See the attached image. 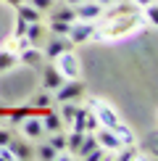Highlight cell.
Masks as SVG:
<instances>
[{
    "mask_svg": "<svg viewBox=\"0 0 158 161\" xmlns=\"http://www.w3.org/2000/svg\"><path fill=\"white\" fill-rule=\"evenodd\" d=\"M53 64H55V69L63 74V79H79V74H82L79 56L74 50H63L58 58H53Z\"/></svg>",
    "mask_w": 158,
    "mask_h": 161,
    "instance_id": "cell-3",
    "label": "cell"
},
{
    "mask_svg": "<svg viewBox=\"0 0 158 161\" xmlns=\"http://www.w3.org/2000/svg\"><path fill=\"white\" fill-rule=\"evenodd\" d=\"M71 130H76V132H95L97 127V119H95V114H92L90 106H76V114H74V119H71Z\"/></svg>",
    "mask_w": 158,
    "mask_h": 161,
    "instance_id": "cell-4",
    "label": "cell"
},
{
    "mask_svg": "<svg viewBox=\"0 0 158 161\" xmlns=\"http://www.w3.org/2000/svg\"><path fill=\"white\" fill-rule=\"evenodd\" d=\"M92 135H95L97 145H100V148H105L108 153H116L118 148H121V140H118V137L113 135V130H108V127H97Z\"/></svg>",
    "mask_w": 158,
    "mask_h": 161,
    "instance_id": "cell-7",
    "label": "cell"
},
{
    "mask_svg": "<svg viewBox=\"0 0 158 161\" xmlns=\"http://www.w3.org/2000/svg\"><path fill=\"white\" fill-rule=\"evenodd\" d=\"M61 85H63V74L55 69V64H45L42 66V87L53 92V90H58Z\"/></svg>",
    "mask_w": 158,
    "mask_h": 161,
    "instance_id": "cell-11",
    "label": "cell"
},
{
    "mask_svg": "<svg viewBox=\"0 0 158 161\" xmlns=\"http://www.w3.org/2000/svg\"><path fill=\"white\" fill-rule=\"evenodd\" d=\"M8 108H11V106H5V103H0V119H5V116H8Z\"/></svg>",
    "mask_w": 158,
    "mask_h": 161,
    "instance_id": "cell-34",
    "label": "cell"
},
{
    "mask_svg": "<svg viewBox=\"0 0 158 161\" xmlns=\"http://www.w3.org/2000/svg\"><path fill=\"white\" fill-rule=\"evenodd\" d=\"M74 114H76V103H61V114H58V116L63 119V124H71Z\"/></svg>",
    "mask_w": 158,
    "mask_h": 161,
    "instance_id": "cell-27",
    "label": "cell"
},
{
    "mask_svg": "<svg viewBox=\"0 0 158 161\" xmlns=\"http://www.w3.org/2000/svg\"><path fill=\"white\" fill-rule=\"evenodd\" d=\"M95 32H97V26L92 24V21H71V29H69V40L74 45H82V42H90L92 37H95Z\"/></svg>",
    "mask_w": 158,
    "mask_h": 161,
    "instance_id": "cell-6",
    "label": "cell"
},
{
    "mask_svg": "<svg viewBox=\"0 0 158 161\" xmlns=\"http://www.w3.org/2000/svg\"><path fill=\"white\" fill-rule=\"evenodd\" d=\"M142 21H145V19L137 16V13H127V16H121V19H108L103 29L95 32V37H100V40H118V37H127V35H132L134 29H140Z\"/></svg>",
    "mask_w": 158,
    "mask_h": 161,
    "instance_id": "cell-1",
    "label": "cell"
},
{
    "mask_svg": "<svg viewBox=\"0 0 158 161\" xmlns=\"http://www.w3.org/2000/svg\"><path fill=\"white\" fill-rule=\"evenodd\" d=\"M111 130H113V135L121 140V145H132V143H134V132H132L127 124H121V119H118V122L111 127Z\"/></svg>",
    "mask_w": 158,
    "mask_h": 161,
    "instance_id": "cell-18",
    "label": "cell"
},
{
    "mask_svg": "<svg viewBox=\"0 0 158 161\" xmlns=\"http://www.w3.org/2000/svg\"><path fill=\"white\" fill-rule=\"evenodd\" d=\"M61 153H63V151H55L50 143H42V145L34 151V156H37L40 161H58V158H61Z\"/></svg>",
    "mask_w": 158,
    "mask_h": 161,
    "instance_id": "cell-19",
    "label": "cell"
},
{
    "mask_svg": "<svg viewBox=\"0 0 158 161\" xmlns=\"http://www.w3.org/2000/svg\"><path fill=\"white\" fill-rule=\"evenodd\" d=\"M74 11H76V19H79V21H95V19H100L103 5H97L95 0H84V3L74 5Z\"/></svg>",
    "mask_w": 158,
    "mask_h": 161,
    "instance_id": "cell-9",
    "label": "cell"
},
{
    "mask_svg": "<svg viewBox=\"0 0 158 161\" xmlns=\"http://www.w3.org/2000/svg\"><path fill=\"white\" fill-rule=\"evenodd\" d=\"M82 137H84V132H76V130H71L69 135H66V151H71V158H74V151L79 148Z\"/></svg>",
    "mask_w": 158,
    "mask_h": 161,
    "instance_id": "cell-24",
    "label": "cell"
},
{
    "mask_svg": "<svg viewBox=\"0 0 158 161\" xmlns=\"http://www.w3.org/2000/svg\"><path fill=\"white\" fill-rule=\"evenodd\" d=\"M18 61L24 66H29V69H40L42 66V48H34V45H29V48H24L21 53H16Z\"/></svg>",
    "mask_w": 158,
    "mask_h": 161,
    "instance_id": "cell-12",
    "label": "cell"
},
{
    "mask_svg": "<svg viewBox=\"0 0 158 161\" xmlns=\"http://www.w3.org/2000/svg\"><path fill=\"white\" fill-rule=\"evenodd\" d=\"M29 45H32V42H29L24 35H21V37H13V50H16V53H21L24 48H29Z\"/></svg>",
    "mask_w": 158,
    "mask_h": 161,
    "instance_id": "cell-30",
    "label": "cell"
},
{
    "mask_svg": "<svg viewBox=\"0 0 158 161\" xmlns=\"http://www.w3.org/2000/svg\"><path fill=\"white\" fill-rule=\"evenodd\" d=\"M50 13V19H55V21H76V11H74V5H63V8H55V5H53V8L48 11Z\"/></svg>",
    "mask_w": 158,
    "mask_h": 161,
    "instance_id": "cell-17",
    "label": "cell"
},
{
    "mask_svg": "<svg viewBox=\"0 0 158 161\" xmlns=\"http://www.w3.org/2000/svg\"><path fill=\"white\" fill-rule=\"evenodd\" d=\"M145 21H148L150 26H155L158 24V11H155V3H148V5H145Z\"/></svg>",
    "mask_w": 158,
    "mask_h": 161,
    "instance_id": "cell-28",
    "label": "cell"
},
{
    "mask_svg": "<svg viewBox=\"0 0 158 161\" xmlns=\"http://www.w3.org/2000/svg\"><path fill=\"white\" fill-rule=\"evenodd\" d=\"M48 143H50L55 151H66V132H63V130H58V132H50Z\"/></svg>",
    "mask_w": 158,
    "mask_h": 161,
    "instance_id": "cell-25",
    "label": "cell"
},
{
    "mask_svg": "<svg viewBox=\"0 0 158 161\" xmlns=\"http://www.w3.org/2000/svg\"><path fill=\"white\" fill-rule=\"evenodd\" d=\"M29 114H32V106H13V108H8V116H5V119H11V124L18 127Z\"/></svg>",
    "mask_w": 158,
    "mask_h": 161,
    "instance_id": "cell-21",
    "label": "cell"
},
{
    "mask_svg": "<svg viewBox=\"0 0 158 161\" xmlns=\"http://www.w3.org/2000/svg\"><path fill=\"white\" fill-rule=\"evenodd\" d=\"M21 132H24V135L29 137V140H40V137L45 135V130H42V119H40L37 114L32 111L29 116H26L24 122H21Z\"/></svg>",
    "mask_w": 158,
    "mask_h": 161,
    "instance_id": "cell-10",
    "label": "cell"
},
{
    "mask_svg": "<svg viewBox=\"0 0 158 161\" xmlns=\"http://www.w3.org/2000/svg\"><path fill=\"white\" fill-rule=\"evenodd\" d=\"M26 26H29V21H24V19H16V29H13V37L26 35Z\"/></svg>",
    "mask_w": 158,
    "mask_h": 161,
    "instance_id": "cell-31",
    "label": "cell"
},
{
    "mask_svg": "<svg viewBox=\"0 0 158 161\" xmlns=\"http://www.w3.org/2000/svg\"><path fill=\"white\" fill-rule=\"evenodd\" d=\"M16 64H18V56L13 50H0V74L3 71H11Z\"/></svg>",
    "mask_w": 158,
    "mask_h": 161,
    "instance_id": "cell-22",
    "label": "cell"
},
{
    "mask_svg": "<svg viewBox=\"0 0 158 161\" xmlns=\"http://www.w3.org/2000/svg\"><path fill=\"white\" fill-rule=\"evenodd\" d=\"M50 32L53 35H63V37H69V29H71V24L69 21H55V19H50Z\"/></svg>",
    "mask_w": 158,
    "mask_h": 161,
    "instance_id": "cell-26",
    "label": "cell"
},
{
    "mask_svg": "<svg viewBox=\"0 0 158 161\" xmlns=\"http://www.w3.org/2000/svg\"><path fill=\"white\" fill-rule=\"evenodd\" d=\"M113 156H116L118 161H132V158H140V151H137L134 143H132V145H121V148H118Z\"/></svg>",
    "mask_w": 158,
    "mask_h": 161,
    "instance_id": "cell-23",
    "label": "cell"
},
{
    "mask_svg": "<svg viewBox=\"0 0 158 161\" xmlns=\"http://www.w3.org/2000/svg\"><path fill=\"white\" fill-rule=\"evenodd\" d=\"M26 3H29L32 8H37L40 13H48L53 5H55V0H26Z\"/></svg>",
    "mask_w": 158,
    "mask_h": 161,
    "instance_id": "cell-29",
    "label": "cell"
},
{
    "mask_svg": "<svg viewBox=\"0 0 158 161\" xmlns=\"http://www.w3.org/2000/svg\"><path fill=\"white\" fill-rule=\"evenodd\" d=\"M95 3H97V5H103V8H105V5H111V3H116V0H95Z\"/></svg>",
    "mask_w": 158,
    "mask_h": 161,
    "instance_id": "cell-36",
    "label": "cell"
},
{
    "mask_svg": "<svg viewBox=\"0 0 158 161\" xmlns=\"http://www.w3.org/2000/svg\"><path fill=\"white\" fill-rule=\"evenodd\" d=\"M13 137L11 130H0V145H8V140Z\"/></svg>",
    "mask_w": 158,
    "mask_h": 161,
    "instance_id": "cell-33",
    "label": "cell"
},
{
    "mask_svg": "<svg viewBox=\"0 0 158 161\" xmlns=\"http://www.w3.org/2000/svg\"><path fill=\"white\" fill-rule=\"evenodd\" d=\"M132 3H134V5H140V8H145L148 3H155V0H132Z\"/></svg>",
    "mask_w": 158,
    "mask_h": 161,
    "instance_id": "cell-35",
    "label": "cell"
},
{
    "mask_svg": "<svg viewBox=\"0 0 158 161\" xmlns=\"http://www.w3.org/2000/svg\"><path fill=\"white\" fill-rule=\"evenodd\" d=\"M8 148H11V153H13V158H32V156H34V151H32V145L29 143H26V140H18V137H11L8 140Z\"/></svg>",
    "mask_w": 158,
    "mask_h": 161,
    "instance_id": "cell-14",
    "label": "cell"
},
{
    "mask_svg": "<svg viewBox=\"0 0 158 161\" xmlns=\"http://www.w3.org/2000/svg\"><path fill=\"white\" fill-rule=\"evenodd\" d=\"M71 48H74V42H71L69 37H63V35H55L53 40H48V42H45V56H48L50 61H53V58H58L63 50H71Z\"/></svg>",
    "mask_w": 158,
    "mask_h": 161,
    "instance_id": "cell-8",
    "label": "cell"
},
{
    "mask_svg": "<svg viewBox=\"0 0 158 161\" xmlns=\"http://www.w3.org/2000/svg\"><path fill=\"white\" fill-rule=\"evenodd\" d=\"M90 108H92V114H95V119H97L100 127H108V130H111V127L118 122V114L111 108L108 103H103V100H97V98L90 100Z\"/></svg>",
    "mask_w": 158,
    "mask_h": 161,
    "instance_id": "cell-5",
    "label": "cell"
},
{
    "mask_svg": "<svg viewBox=\"0 0 158 161\" xmlns=\"http://www.w3.org/2000/svg\"><path fill=\"white\" fill-rule=\"evenodd\" d=\"M40 119H42V130L48 132H58V130H63V119L58 116V111H53V108H45V111H40Z\"/></svg>",
    "mask_w": 158,
    "mask_h": 161,
    "instance_id": "cell-13",
    "label": "cell"
},
{
    "mask_svg": "<svg viewBox=\"0 0 158 161\" xmlns=\"http://www.w3.org/2000/svg\"><path fill=\"white\" fill-rule=\"evenodd\" d=\"M0 161H16V158H13V153H11V148H8V145H0Z\"/></svg>",
    "mask_w": 158,
    "mask_h": 161,
    "instance_id": "cell-32",
    "label": "cell"
},
{
    "mask_svg": "<svg viewBox=\"0 0 158 161\" xmlns=\"http://www.w3.org/2000/svg\"><path fill=\"white\" fill-rule=\"evenodd\" d=\"M79 3H84V0H66V5H79Z\"/></svg>",
    "mask_w": 158,
    "mask_h": 161,
    "instance_id": "cell-38",
    "label": "cell"
},
{
    "mask_svg": "<svg viewBox=\"0 0 158 161\" xmlns=\"http://www.w3.org/2000/svg\"><path fill=\"white\" fill-rule=\"evenodd\" d=\"M5 3H8V5H13V8H16V5H21L24 0H5Z\"/></svg>",
    "mask_w": 158,
    "mask_h": 161,
    "instance_id": "cell-37",
    "label": "cell"
},
{
    "mask_svg": "<svg viewBox=\"0 0 158 161\" xmlns=\"http://www.w3.org/2000/svg\"><path fill=\"white\" fill-rule=\"evenodd\" d=\"M29 106H32V111H45V108H50V106H53V92L42 87V90H40L37 95L32 98Z\"/></svg>",
    "mask_w": 158,
    "mask_h": 161,
    "instance_id": "cell-16",
    "label": "cell"
},
{
    "mask_svg": "<svg viewBox=\"0 0 158 161\" xmlns=\"http://www.w3.org/2000/svg\"><path fill=\"white\" fill-rule=\"evenodd\" d=\"M26 40H29L34 48H42V40H45V29H42V21H29L26 26Z\"/></svg>",
    "mask_w": 158,
    "mask_h": 161,
    "instance_id": "cell-15",
    "label": "cell"
},
{
    "mask_svg": "<svg viewBox=\"0 0 158 161\" xmlns=\"http://www.w3.org/2000/svg\"><path fill=\"white\" fill-rule=\"evenodd\" d=\"M82 95H84L82 79H63V85L53 90V103H76Z\"/></svg>",
    "mask_w": 158,
    "mask_h": 161,
    "instance_id": "cell-2",
    "label": "cell"
},
{
    "mask_svg": "<svg viewBox=\"0 0 158 161\" xmlns=\"http://www.w3.org/2000/svg\"><path fill=\"white\" fill-rule=\"evenodd\" d=\"M16 11H18V19H24V21H42V13H40L37 8H32L26 0L21 5H16Z\"/></svg>",
    "mask_w": 158,
    "mask_h": 161,
    "instance_id": "cell-20",
    "label": "cell"
}]
</instances>
